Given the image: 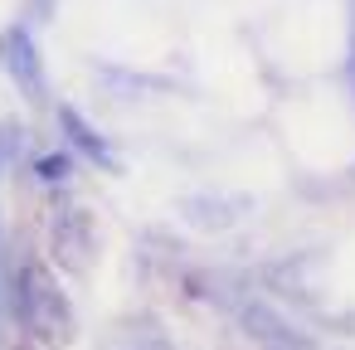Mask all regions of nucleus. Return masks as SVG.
Listing matches in <instances>:
<instances>
[{
    "label": "nucleus",
    "instance_id": "1",
    "mask_svg": "<svg viewBox=\"0 0 355 350\" xmlns=\"http://www.w3.org/2000/svg\"><path fill=\"white\" fill-rule=\"evenodd\" d=\"M15 316L40 340H69L73 335V306L59 292V282L49 277V268H40V263H25L15 277Z\"/></svg>",
    "mask_w": 355,
    "mask_h": 350
},
{
    "label": "nucleus",
    "instance_id": "2",
    "mask_svg": "<svg viewBox=\"0 0 355 350\" xmlns=\"http://www.w3.org/2000/svg\"><path fill=\"white\" fill-rule=\"evenodd\" d=\"M0 64H6V73L20 83V93H30V98H44V69H40L35 40H30L20 25L0 35Z\"/></svg>",
    "mask_w": 355,
    "mask_h": 350
},
{
    "label": "nucleus",
    "instance_id": "3",
    "mask_svg": "<svg viewBox=\"0 0 355 350\" xmlns=\"http://www.w3.org/2000/svg\"><path fill=\"white\" fill-rule=\"evenodd\" d=\"M49 234H54V253H59V263H69V268H83V263H88L93 229H88V214H83V209H59Z\"/></svg>",
    "mask_w": 355,
    "mask_h": 350
},
{
    "label": "nucleus",
    "instance_id": "4",
    "mask_svg": "<svg viewBox=\"0 0 355 350\" xmlns=\"http://www.w3.org/2000/svg\"><path fill=\"white\" fill-rule=\"evenodd\" d=\"M243 209H248V200H214V195L185 200V214H190V224H200V229H229V224H239Z\"/></svg>",
    "mask_w": 355,
    "mask_h": 350
},
{
    "label": "nucleus",
    "instance_id": "5",
    "mask_svg": "<svg viewBox=\"0 0 355 350\" xmlns=\"http://www.w3.org/2000/svg\"><path fill=\"white\" fill-rule=\"evenodd\" d=\"M59 122L69 127V137H73V146H78V151H88V156H93V161H103V166H112V151H107L103 132H93L73 107H59Z\"/></svg>",
    "mask_w": 355,
    "mask_h": 350
},
{
    "label": "nucleus",
    "instance_id": "6",
    "mask_svg": "<svg viewBox=\"0 0 355 350\" xmlns=\"http://www.w3.org/2000/svg\"><path fill=\"white\" fill-rule=\"evenodd\" d=\"M112 350H171V340L156 331V321H141V326H132Z\"/></svg>",
    "mask_w": 355,
    "mask_h": 350
},
{
    "label": "nucleus",
    "instance_id": "7",
    "mask_svg": "<svg viewBox=\"0 0 355 350\" xmlns=\"http://www.w3.org/2000/svg\"><path fill=\"white\" fill-rule=\"evenodd\" d=\"M64 175H69V156H44V161H40V180L54 185V180H64Z\"/></svg>",
    "mask_w": 355,
    "mask_h": 350
},
{
    "label": "nucleus",
    "instance_id": "8",
    "mask_svg": "<svg viewBox=\"0 0 355 350\" xmlns=\"http://www.w3.org/2000/svg\"><path fill=\"white\" fill-rule=\"evenodd\" d=\"M0 297H6V282H0Z\"/></svg>",
    "mask_w": 355,
    "mask_h": 350
}]
</instances>
